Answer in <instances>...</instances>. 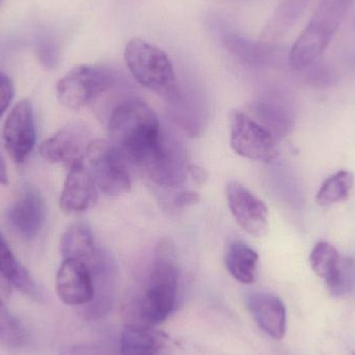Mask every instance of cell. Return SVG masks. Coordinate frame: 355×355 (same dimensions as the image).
Listing matches in <instances>:
<instances>
[{
  "label": "cell",
  "mask_w": 355,
  "mask_h": 355,
  "mask_svg": "<svg viewBox=\"0 0 355 355\" xmlns=\"http://www.w3.org/2000/svg\"><path fill=\"white\" fill-rule=\"evenodd\" d=\"M110 143L129 162L147 170L160 155L166 141L154 110L139 99L116 106L108 120Z\"/></svg>",
  "instance_id": "cell-1"
},
{
  "label": "cell",
  "mask_w": 355,
  "mask_h": 355,
  "mask_svg": "<svg viewBox=\"0 0 355 355\" xmlns=\"http://www.w3.org/2000/svg\"><path fill=\"white\" fill-rule=\"evenodd\" d=\"M178 285L176 245L164 238L156 246L149 283L137 306L139 323L154 327L164 322L176 310Z\"/></svg>",
  "instance_id": "cell-2"
},
{
  "label": "cell",
  "mask_w": 355,
  "mask_h": 355,
  "mask_svg": "<svg viewBox=\"0 0 355 355\" xmlns=\"http://www.w3.org/2000/svg\"><path fill=\"white\" fill-rule=\"evenodd\" d=\"M125 62L139 85L164 99H176V74L170 58L164 50L145 40L132 39L125 49Z\"/></svg>",
  "instance_id": "cell-3"
},
{
  "label": "cell",
  "mask_w": 355,
  "mask_h": 355,
  "mask_svg": "<svg viewBox=\"0 0 355 355\" xmlns=\"http://www.w3.org/2000/svg\"><path fill=\"white\" fill-rule=\"evenodd\" d=\"M114 83L110 71L103 67L80 64L69 71L56 85L62 105L78 110L96 103Z\"/></svg>",
  "instance_id": "cell-4"
},
{
  "label": "cell",
  "mask_w": 355,
  "mask_h": 355,
  "mask_svg": "<svg viewBox=\"0 0 355 355\" xmlns=\"http://www.w3.org/2000/svg\"><path fill=\"white\" fill-rule=\"evenodd\" d=\"M85 160L93 175L98 189L107 196H116L130 190V173L122 153L110 141L96 139L89 143Z\"/></svg>",
  "instance_id": "cell-5"
},
{
  "label": "cell",
  "mask_w": 355,
  "mask_h": 355,
  "mask_svg": "<svg viewBox=\"0 0 355 355\" xmlns=\"http://www.w3.org/2000/svg\"><path fill=\"white\" fill-rule=\"evenodd\" d=\"M230 145L238 155L254 162H271L279 155V139L260 122L241 112H230Z\"/></svg>",
  "instance_id": "cell-6"
},
{
  "label": "cell",
  "mask_w": 355,
  "mask_h": 355,
  "mask_svg": "<svg viewBox=\"0 0 355 355\" xmlns=\"http://www.w3.org/2000/svg\"><path fill=\"white\" fill-rule=\"evenodd\" d=\"M227 206L238 225L254 237L268 233V209L262 200L236 180L225 186Z\"/></svg>",
  "instance_id": "cell-7"
},
{
  "label": "cell",
  "mask_w": 355,
  "mask_h": 355,
  "mask_svg": "<svg viewBox=\"0 0 355 355\" xmlns=\"http://www.w3.org/2000/svg\"><path fill=\"white\" fill-rule=\"evenodd\" d=\"M3 141L16 164H23L31 155L35 144V127L29 100H21L8 114L4 123Z\"/></svg>",
  "instance_id": "cell-8"
},
{
  "label": "cell",
  "mask_w": 355,
  "mask_h": 355,
  "mask_svg": "<svg viewBox=\"0 0 355 355\" xmlns=\"http://www.w3.org/2000/svg\"><path fill=\"white\" fill-rule=\"evenodd\" d=\"M87 127L80 123L67 125L40 146V154L51 164L72 166L85 160L89 143Z\"/></svg>",
  "instance_id": "cell-9"
},
{
  "label": "cell",
  "mask_w": 355,
  "mask_h": 355,
  "mask_svg": "<svg viewBox=\"0 0 355 355\" xmlns=\"http://www.w3.org/2000/svg\"><path fill=\"white\" fill-rule=\"evenodd\" d=\"M46 204L41 192L33 185H24L8 211L12 229L24 239H35L46 220Z\"/></svg>",
  "instance_id": "cell-10"
},
{
  "label": "cell",
  "mask_w": 355,
  "mask_h": 355,
  "mask_svg": "<svg viewBox=\"0 0 355 355\" xmlns=\"http://www.w3.org/2000/svg\"><path fill=\"white\" fill-rule=\"evenodd\" d=\"M58 297L71 306H85L95 298L94 275L89 265L81 261L64 260L56 275Z\"/></svg>",
  "instance_id": "cell-11"
},
{
  "label": "cell",
  "mask_w": 355,
  "mask_h": 355,
  "mask_svg": "<svg viewBox=\"0 0 355 355\" xmlns=\"http://www.w3.org/2000/svg\"><path fill=\"white\" fill-rule=\"evenodd\" d=\"M311 266L318 277L324 279L333 295L342 296L352 285V264L343 260L333 244L320 241L310 256Z\"/></svg>",
  "instance_id": "cell-12"
},
{
  "label": "cell",
  "mask_w": 355,
  "mask_h": 355,
  "mask_svg": "<svg viewBox=\"0 0 355 355\" xmlns=\"http://www.w3.org/2000/svg\"><path fill=\"white\" fill-rule=\"evenodd\" d=\"M83 162H75L70 166L60 198L64 212H85L97 202V184Z\"/></svg>",
  "instance_id": "cell-13"
},
{
  "label": "cell",
  "mask_w": 355,
  "mask_h": 355,
  "mask_svg": "<svg viewBox=\"0 0 355 355\" xmlns=\"http://www.w3.org/2000/svg\"><path fill=\"white\" fill-rule=\"evenodd\" d=\"M246 306L259 327L271 338L283 339L287 329V313L281 298L267 292H252L245 298Z\"/></svg>",
  "instance_id": "cell-14"
},
{
  "label": "cell",
  "mask_w": 355,
  "mask_h": 355,
  "mask_svg": "<svg viewBox=\"0 0 355 355\" xmlns=\"http://www.w3.org/2000/svg\"><path fill=\"white\" fill-rule=\"evenodd\" d=\"M331 41V37L308 25L290 51L289 64L291 70L296 73H304L316 62H320Z\"/></svg>",
  "instance_id": "cell-15"
},
{
  "label": "cell",
  "mask_w": 355,
  "mask_h": 355,
  "mask_svg": "<svg viewBox=\"0 0 355 355\" xmlns=\"http://www.w3.org/2000/svg\"><path fill=\"white\" fill-rule=\"evenodd\" d=\"M60 252L64 260H77L93 269L97 266L98 254L91 227L87 223H75L62 234Z\"/></svg>",
  "instance_id": "cell-16"
},
{
  "label": "cell",
  "mask_w": 355,
  "mask_h": 355,
  "mask_svg": "<svg viewBox=\"0 0 355 355\" xmlns=\"http://www.w3.org/2000/svg\"><path fill=\"white\" fill-rule=\"evenodd\" d=\"M187 166L179 150L166 141L160 155L152 162L146 172L157 185L175 188L185 181Z\"/></svg>",
  "instance_id": "cell-17"
},
{
  "label": "cell",
  "mask_w": 355,
  "mask_h": 355,
  "mask_svg": "<svg viewBox=\"0 0 355 355\" xmlns=\"http://www.w3.org/2000/svg\"><path fill=\"white\" fill-rule=\"evenodd\" d=\"M312 2L313 0H281L263 31V41L272 43L287 35Z\"/></svg>",
  "instance_id": "cell-18"
},
{
  "label": "cell",
  "mask_w": 355,
  "mask_h": 355,
  "mask_svg": "<svg viewBox=\"0 0 355 355\" xmlns=\"http://www.w3.org/2000/svg\"><path fill=\"white\" fill-rule=\"evenodd\" d=\"M152 327L139 322L127 325L121 335V355H158L162 338Z\"/></svg>",
  "instance_id": "cell-19"
},
{
  "label": "cell",
  "mask_w": 355,
  "mask_h": 355,
  "mask_svg": "<svg viewBox=\"0 0 355 355\" xmlns=\"http://www.w3.org/2000/svg\"><path fill=\"white\" fill-rule=\"evenodd\" d=\"M259 256L256 250L242 241L229 244L225 252V267L230 275L242 284H252L256 279Z\"/></svg>",
  "instance_id": "cell-20"
},
{
  "label": "cell",
  "mask_w": 355,
  "mask_h": 355,
  "mask_svg": "<svg viewBox=\"0 0 355 355\" xmlns=\"http://www.w3.org/2000/svg\"><path fill=\"white\" fill-rule=\"evenodd\" d=\"M0 275L23 293L35 298L39 296L37 285L33 283L28 271L17 261L1 231H0Z\"/></svg>",
  "instance_id": "cell-21"
},
{
  "label": "cell",
  "mask_w": 355,
  "mask_h": 355,
  "mask_svg": "<svg viewBox=\"0 0 355 355\" xmlns=\"http://www.w3.org/2000/svg\"><path fill=\"white\" fill-rule=\"evenodd\" d=\"M354 0H320L308 25L333 39Z\"/></svg>",
  "instance_id": "cell-22"
},
{
  "label": "cell",
  "mask_w": 355,
  "mask_h": 355,
  "mask_svg": "<svg viewBox=\"0 0 355 355\" xmlns=\"http://www.w3.org/2000/svg\"><path fill=\"white\" fill-rule=\"evenodd\" d=\"M223 44L231 53L248 64H263L275 54L272 44L246 39L235 33H225Z\"/></svg>",
  "instance_id": "cell-23"
},
{
  "label": "cell",
  "mask_w": 355,
  "mask_h": 355,
  "mask_svg": "<svg viewBox=\"0 0 355 355\" xmlns=\"http://www.w3.org/2000/svg\"><path fill=\"white\" fill-rule=\"evenodd\" d=\"M354 185V176L349 171H340L329 177L319 188L316 202L319 206L329 207L343 202L349 196Z\"/></svg>",
  "instance_id": "cell-24"
},
{
  "label": "cell",
  "mask_w": 355,
  "mask_h": 355,
  "mask_svg": "<svg viewBox=\"0 0 355 355\" xmlns=\"http://www.w3.org/2000/svg\"><path fill=\"white\" fill-rule=\"evenodd\" d=\"M24 339V329L0 298V341L8 345L19 346Z\"/></svg>",
  "instance_id": "cell-25"
},
{
  "label": "cell",
  "mask_w": 355,
  "mask_h": 355,
  "mask_svg": "<svg viewBox=\"0 0 355 355\" xmlns=\"http://www.w3.org/2000/svg\"><path fill=\"white\" fill-rule=\"evenodd\" d=\"M304 73H306V77L313 85H327L331 83L334 79L331 71L320 62H316L314 66L309 68Z\"/></svg>",
  "instance_id": "cell-26"
},
{
  "label": "cell",
  "mask_w": 355,
  "mask_h": 355,
  "mask_svg": "<svg viewBox=\"0 0 355 355\" xmlns=\"http://www.w3.org/2000/svg\"><path fill=\"white\" fill-rule=\"evenodd\" d=\"M15 87L12 79L0 70V118L14 98Z\"/></svg>",
  "instance_id": "cell-27"
},
{
  "label": "cell",
  "mask_w": 355,
  "mask_h": 355,
  "mask_svg": "<svg viewBox=\"0 0 355 355\" xmlns=\"http://www.w3.org/2000/svg\"><path fill=\"white\" fill-rule=\"evenodd\" d=\"M200 200V193L194 190H184L174 198V205L177 208H187L198 204Z\"/></svg>",
  "instance_id": "cell-28"
},
{
  "label": "cell",
  "mask_w": 355,
  "mask_h": 355,
  "mask_svg": "<svg viewBox=\"0 0 355 355\" xmlns=\"http://www.w3.org/2000/svg\"><path fill=\"white\" fill-rule=\"evenodd\" d=\"M187 176L191 178L196 185L202 186L208 181L209 173L198 164H189L187 166Z\"/></svg>",
  "instance_id": "cell-29"
},
{
  "label": "cell",
  "mask_w": 355,
  "mask_h": 355,
  "mask_svg": "<svg viewBox=\"0 0 355 355\" xmlns=\"http://www.w3.org/2000/svg\"><path fill=\"white\" fill-rule=\"evenodd\" d=\"M40 60L43 62L44 66L52 68L55 66L58 62V53L55 47L52 45H45L40 49Z\"/></svg>",
  "instance_id": "cell-30"
},
{
  "label": "cell",
  "mask_w": 355,
  "mask_h": 355,
  "mask_svg": "<svg viewBox=\"0 0 355 355\" xmlns=\"http://www.w3.org/2000/svg\"><path fill=\"white\" fill-rule=\"evenodd\" d=\"M8 174H6V164L0 155V184L6 185L8 184Z\"/></svg>",
  "instance_id": "cell-31"
},
{
  "label": "cell",
  "mask_w": 355,
  "mask_h": 355,
  "mask_svg": "<svg viewBox=\"0 0 355 355\" xmlns=\"http://www.w3.org/2000/svg\"><path fill=\"white\" fill-rule=\"evenodd\" d=\"M354 355H355V354H354Z\"/></svg>",
  "instance_id": "cell-32"
}]
</instances>
